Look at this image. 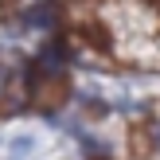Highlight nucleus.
Returning <instances> with one entry per match:
<instances>
[{
	"label": "nucleus",
	"instance_id": "f257e3e1",
	"mask_svg": "<svg viewBox=\"0 0 160 160\" xmlns=\"http://www.w3.org/2000/svg\"><path fill=\"white\" fill-rule=\"evenodd\" d=\"M67 59H70V55H67V47H59V43H55V47H43V51H39V62H35V67H39V70H51V74H59Z\"/></svg>",
	"mask_w": 160,
	"mask_h": 160
},
{
	"label": "nucleus",
	"instance_id": "f03ea898",
	"mask_svg": "<svg viewBox=\"0 0 160 160\" xmlns=\"http://www.w3.org/2000/svg\"><path fill=\"white\" fill-rule=\"evenodd\" d=\"M78 141H82V152L90 156V160H106V156H109L106 141H98V137H86V133H78Z\"/></svg>",
	"mask_w": 160,
	"mask_h": 160
},
{
	"label": "nucleus",
	"instance_id": "7ed1b4c3",
	"mask_svg": "<svg viewBox=\"0 0 160 160\" xmlns=\"http://www.w3.org/2000/svg\"><path fill=\"white\" fill-rule=\"evenodd\" d=\"M31 148H35V137L31 133H20V137H12L8 152H12V160H20V156H31Z\"/></svg>",
	"mask_w": 160,
	"mask_h": 160
}]
</instances>
